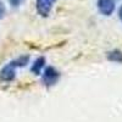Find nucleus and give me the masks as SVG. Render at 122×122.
Wrapping results in <instances>:
<instances>
[{"label": "nucleus", "mask_w": 122, "mask_h": 122, "mask_svg": "<svg viewBox=\"0 0 122 122\" xmlns=\"http://www.w3.org/2000/svg\"><path fill=\"white\" fill-rule=\"evenodd\" d=\"M60 79V72L53 66H49L45 68L43 73V83L46 88H50L57 83V81Z\"/></svg>", "instance_id": "nucleus-1"}, {"label": "nucleus", "mask_w": 122, "mask_h": 122, "mask_svg": "<svg viewBox=\"0 0 122 122\" xmlns=\"http://www.w3.org/2000/svg\"><path fill=\"white\" fill-rule=\"evenodd\" d=\"M55 3L56 0H36V9L38 15H40L42 17H48Z\"/></svg>", "instance_id": "nucleus-2"}, {"label": "nucleus", "mask_w": 122, "mask_h": 122, "mask_svg": "<svg viewBox=\"0 0 122 122\" xmlns=\"http://www.w3.org/2000/svg\"><path fill=\"white\" fill-rule=\"evenodd\" d=\"M16 68L17 67L14 64V61H10L0 71V81L1 82H12L16 77Z\"/></svg>", "instance_id": "nucleus-3"}, {"label": "nucleus", "mask_w": 122, "mask_h": 122, "mask_svg": "<svg viewBox=\"0 0 122 122\" xmlns=\"http://www.w3.org/2000/svg\"><path fill=\"white\" fill-rule=\"evenodd\" d=\"M98 10L101 15L110 16L116 9V0H98Z\"/></svg>", "instance_id": "nucleus-4"}, {"label": "nucleus", "mask_w": 122, "mask_h": 122, "mask_svg": "<svg viewBox=\"0 0 122 122\" xmlns=\"http://www.w3.org/2000/svg\"><path fill=\"white\" fill-rule=\"evenodd\" d=\"M44 66H45V59H44L43 56H40V57H38V59L34 61V64L32 65V68H30V71H32L36 76H38V75H40V72H42V70H43Z\"/></svg>", "instance_id": "nucleus-5"}, {"label": "nucleus", "mask_w": 122, "mask_h": 122, "mask_svg": "<svg viewBox=\"0 0 122 122\" xmlns=\"http://www.w3.org/2000/svg\"><path fill=\"white\" fill-rule=\"evenodd\" d=\"M106 57H107V60L112 61V62L122 64V51L118 50V49H115V50H112V51L107 53Z\"/></svg>", "instance_id": "nucleus-6"}, {"label": "nucleus", "mask_w": 122, "mask_h": 122, "mask_svg": "<svg viewBox=\"0 0 122 122\" xmlns=\"http://www.w3.org/2000/svg\"><path fill=\"white\" fill-rule=\"evenodd\" d=\"M12 61L16 65V67H25L29 62V55H22V56H20V57H17Z\"/></svg>", "instance_id": "nucleus-7"}, {"label": "nucleus", "mask_w": 122, "mask_h": 122, "mask_svg": "<svg viewBox=\"0 0 122 122\" xmlns=\"http://www.w3.org/2000/svg\"><path fill=\"white\" fill-rule=\"evenodd\" d=\"M9 3L11 4L14 7H17V6H20V5H22V4L25 3V0H9Z\"/></svg>", "instance_id": "nucleus-8"}, {"label": "nucleus", "mask_w": 122, "mask_h": 122, "mask_svg": "<svg viewBox=\"0 0 122 122\" xmlns=\"http://www.w3.org/2000/svg\"><path fill=\"white\" fill-rule=\"evenodd\" d=\"M5 12H6L5 5H4V3H3V1H0V18H1V17L5 15Z\"/></svg>", "instance_id": "nucleus-9"}, {"label": "nucleus", "mask_w": 122, "mask_h": 122, "mask_svg": "<svg viewBox=\"0 0 122 122\" xmlns=\"http://www.w3.org/2000/svg\"><path fill=\"white\" fill-rule=\"evenodd\" d=\"M118 17H120V20L122 21V5H121L120 9H118Z\"/></svg>", "instance_id": "nucleus-10"}]
</instances>
